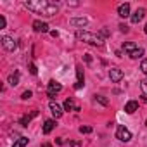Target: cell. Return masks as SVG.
<instances>
[{
    "label": "cell",
    "instance_id": "21",
    "mask_svg": "<svg viewBox=\"0 0 147 147\" xmlns=\"http://www.w3.org/2000/svg\"><path fill=\"white\" fill-rule=\"evenodd\" d=\"M95 100H99L102 106H107V99H106L104 95H95Z\"/></svg>",
    "mask_w": 147,
    "mask_h": 147
},
{
    "label": "cell",
    "instance_id": "13",
    "mask_svg": "<svg viewBox=\"0 0 147 147\" xmlns=\"http://www.w3.org/2000/svg\"><path fill=\"white\" fill-rule=\"evenodd\" d=\"M135 111H138V102L137 100H130L125 104V113L126 114H133Z\"/></svg>",
    "mask_w": 147,
    "mask_h": 147
},
{
    "label": "cell",
    "instance_id": "19",
    "mask_svg": "<svg viewBox=\"0 0 147 147\" xmlns=\"http://www.w3.org/2000/svg\"><path fill=\"white\" fill-rule=\"evenodd\" d=\"M7 82H9V85H11V87H16V85H19V73H14V75H11Z\"/></svg>",
    "mask_w": 147,
    "mask_h": 147
},
{
    "label": "cell",
    "instance_id": "28",
    "mask_svg": "<svg viewBox=\"0 0 147 147\" xmlns=\"http://www.w3.org/2000/svg\"><path fill=\"white\" fill-rule=\"evenodd\" d=\"M85 62H87V64H90V62H92V57H90V54H85Z\"/></svg>",
    "mask_w": 147,
    "mask_h": 147
},
{
    "label": "cell",
    "instance_id": "33",
    "mask_svg": "<svg viewBox=\"0 0 147 147\" xmlns=\"http://www.w3.org/2000/svg\"><path fill=\"white\" fill-rule=\"evenodd\" d=\"M144 33H145V35H147V24H145V28H144Z\"/></svg>",
    "mask_w": 147,
    "mask_h": 147
},
{
    "label": "cell",
    "instance_id": "23",
    "mask_svg": "<svg viewBox=\"0 0 147 147\" xmlns=\"http://www.w3.org/2000/svg\"><path fill=\"white\" fill-rule=\"evenodd\" d=\"M140 71L144 73V75H147V59L142 61V64H140Z\"/></svg>",
    "mask_w": 147,
    "mask_h": 147
},
{
    "label": "cell",
    "instance_id": "1",
    "mask_svg": "<svg viewBox=\"0 0 147 147\" xmlns=\"http://www.w3.org/2000/svg\"><path fill=\"white\" fill-rule=\"evenodd\" d=\"M23 5L28 11L45 18H52L59 12V5L55 2H50V0H26V2H23Z\"/></svg>",
    "mask_w": 147,
    "mask_h": 147
},
{
    "label": "cell",
    "instance_id": "11",
    "mask_svg": "<svg viewBox=\"0 0 147 147\" xmlns=\"http://www.w3.org/2000/svg\"><path fill=\"white\" fill-rule=\"evenodd\" d=\"M33 30L36 33H47V31H50L49 30V24L43 23V21H33Z\"/></svg>",
    "mask_w": 147,
    "mask_h": 147
},
{
    "label": "cell",
    "instance_id": "15",
    "mask_svg": "<svg viewBox=\"0 0 147 147\" xmlns=\"http://www.w3.org/2000/svg\"><path fill=\"white\" fill-rule=\"evenodd\" d=\"M54 128H55V121H54V119H47V121L43 123V130H42V131H43L45 135H49Z\"/></svg>",
    "mask_w": 147,
    "mask_h": 147
},
{
    "label": "cell",
    "instance_id": "34",
    "mask_svg": "<svg viewBox=\"0 0 147 147\" xmlns=\"http://www.w3.org/2000/svg\"><path fill=\"white\" fill-rule=\"evenodd\" d=\"M145 125H147V121H145Z\"/></svg>",
    "mask_w": 147,
    "mask_h": 147
},
{
    "label": "cell",
    "instance_id": "3",
    "mask_svg": "<svg viewBox=\"0 0 147 147\" xmlns=\"http://www.w3.org/2000/svg\"><path fill=\"white\" fill-rule=\"evenodd\" d=\"M123 50H125L131 59H140V57L144 55V49L138 47L135 42H125V43H123Z\"/></svg>",
    "mask_w": 147,
    "mask_h": 147
},
{
    "label": "cell",
    "instance_id": "31",
    "mask_svg": "<svg viewBox=\"0 0 147 147\" xmlns=\"http://www.w3.org/2000/svg\"><path fill=\"white\" fill-rule=\"evenodd\" d=\"M100 33H102L104 36H107V35H109V31H107V30H100Z\"/></svg>",
    "mask_w": 147,
    "mask_h": 147
},
{
    "label": "cell",
    "instance_id": "20",
    "mask_svg": "<svg viewBox=\"0 0 147 147\" xmlns=\"http://www.w3.org/2000/svg\"><path fill=\"white\" fill-rule=\"evenodd\" d=\"M31 97H33V92H31V90H26V92H23V95H21L23 100H30Z\"/></svg>",
    "mask_w": 147,
    "mask_h": 147
},
{
    "label": "cell",
    "instance_id": "27",
    "mask_svg": "<svg viewBox=\"0 0 147 147\" xmlns=\"http://www.w3.org/2000/svg\"><path fill=\"white\" fill-rule=\"evenodd\" d=\"M119 30L123 31V33H128L130 30H128V26H125V24H119Z\"/></svg>",
    "mask_w": 147,
    "mask_h": 147
},
{
    "label": "cell",
    "instance_id": "5",
    "mask_svg": "<svg viewBox=\"0 0 147 147\" xmlns=\"http://www.w3.org/2000/svg\"><path fill=\"white\" fill-rule=\"evenodd\" d=\"M61 90H62V85H61L59 82H55V80H50V82H49V85H47V95H49L50 99H54L55 94H59Z\"/></svg>",
    "mask_w": 147,
    "mask_h": 147
},
{
    "label": "cell",
    "instance_id": "9",
    "mask_svg": "<svg viewBox=\"0 0 147 147\" xmlns=\"http://www.w3.org/2000/svg\"><path fill=\"white\" fill-rule=\"evenodd\" d=\"M85 76H83V69H82V66H76V85H75V88L76 90H80L85 83Z\"/></svg>",
    "mask_w": 147,
    "mask_h": 147
},
{
    "label": "cell",
    "instance_id": "24",
    "mask_svg": "<svg viewBox=\"0 0 147 147\" xmlns=\"http://www.w3.org/2000/svg\"><path fill=\"white\" fill-rule=\"evenodd\" d=\"M92 128L90 126H80V133H90Z\"/></svg>",
    "mask_w": 147,
    "mask_h": 147
},
{
    "label": "cell",
    "instance_id": "7",
    "mask_svg": "<svg viewBox=\"0 0 147 147\" xmlns=\"http://www.w3.org/2000/svg\"><path fill=\"white\" fill-rule=\"evenodd\" d=\"M123 76H125V73H123L119 67H111V69H109V78H111L113 83H119V82L123 80Z\"/></svg>",
    "mask_w": 147,
    "mask_h": 147
},
{
    "label": "cell",
    "instance_id": "12",
    "mask_svg": "<svg viewBox=\"0 0 147 147\" xmlns=\"http://www.w3.org/2000/svg\"><path fill=\"white\" fill-rule=\"evenodd\" d=\"M118 16H119V18H128V16H131V14H130V4H128V2H125V4H121V5L118 7Z\"/></svg>",
    "mask_w": 147,
    "mask_h": 147
},
{
    "label": "cell",
    "instance_id": "25",
    "mask_svg": "<svg viewBox=\"0 0 147 147\" xmlns=\"http://www.w3.org/2000/svg\"><path fill=\"white\" fill-rule=\"evenodd\" d=\"M30 73H31V75H36V73H38V69H36V66H35L33 62L30 64Z\"/></svg>",
    "mask_w": 147,
    "mask_h": 147
},
{
    "label": "cell",
    "instance_id": "2",
    "mask_svg": "<svg viewBox=\"0 0 147 147\" xmlns=\"http://www.w3.org/2000/svg\"><path fill=\"white\" fill-rule=\"evenodd\" d=\"M76 38L85 42V43H90V45H95V47H102L104 45V38L97 33H90V31H82L78 30L76 31Z\"/></svg>",
    "mask_w": 147,
    "mask_h": 147
},
{
    "label": "cell",
    "instance_id": "32",
    "mask_svg": "<svg viewBox=\"0 0 147 147\" xmlns=\"http://www.w3.org/2000/svg\"><path fill=\"white\" fill-rule=\"evenodd\" d=\"M42 147H52V145H50V144H47V142H45V144H42Z\"/></svg>",
    "mask_w": 147,
    "mask_h": 147
},
{
    "label": "cell",
    "instance_id": "29",
    "mask_svg": "<svg viewBox=\"0 0 147 147\" xmlns=\"http://www.w3.org/2000/svg\"><path fill=\"white\" fill-rule=\"evenodd\" d=\"M50 35H52L54 38H57V36H59V31H55V30H52V31H50Z\"/></svg>",
    "mask_w": 147,
    "mask_h": 147
},
{
    "label": "cell",
    "instance_id": "30",
    "mask_svg": "<svg viewBox=\"0 0 147 147\" xmlns=\"http://www.w3.org/2000/svg\"><path fill=\"white\" fill-rule=\"evenodd\" d=\"M71 145H73V147H80L82 144H80V142H71Z\"/></svg>",
    "mask_w": 147,
    "mask_h": 147
},
{
    "label": "cell",
    "instance_id": "14",
    "mask_svg": "<svg viewBox=\"0 0 147 147\" xmlns=\"http://www.w3.org/2000/svg\"><path fill=\"white\" fill-rule=\"evenodd\" d=\"M69 24H71V26H82V28H83V26L88 24V21H87L85 18H71V19H69Z\"/></svg>",
    "mask_w": 147,
    "mask_h": 147
},
{
    "label": "cell",
    "instance_id": "6",
    "mask_svg": "<svg viewBox=\"0 0 147 147\" xmlns=\"http://www.w3.org/2000/svg\"><path fill=\"white\" fill-rule=\"evenodd\" d=\"M0 43H2V47L7 50V52H14L18 49V43L12 36H2V40H0Z\"/></svg>",
    "mask_w": 147,
    "mask_h": 147
},
{
    "label": "cell",
    "instance_id": "17",
    "mask_svg": "<svg viewBox=\"0 0 147 147\" xmlns=\"http://www.w3.org/2000/svg\"><path fill=\"white\" fill-rule=\"evenodd\" d=\"M78 109V106H75V100H73V99H66L64 100V111H76Z\"/></svg>",
    "mask_w": 147,
    "mask_h": 147
},
{
    "label": "cell",
    "instance_id": "8",
    "mask_svg": "<svg viewBox=\"0 0 147 147\" xmlns=\"http://www.w3.org/2000/svg\"><path fill=\"white\" fill-rule=\"evenodd\" d=\"M49 107H50V113L54 114V118L55 119H59L62 114H64V109L57 104V102H54V100H50V104H49Z\"/></svg>",
    "mask_w": 147,
    "mask_h": 147
},
{
    "label": "cell",
    "instance_id": "4",
    "mask_svg": "<svg viewBox=\"0 0 147 147\" xmlns=\"http://www.w3.org/2000/svg\"><path fill=\"white\" fill-rule=\"evenodd\" d=\"M116 138L121 140V142H130V140H131V131H130L126 126L118 125V128H116Z\"/></svg>",
    "mask_w": 147,
    "mask_h": 147
},
{
    "label": "cell",
    "instance_id": "22",
    "mask_svg": "<svg viewBox=\"0 0 147 147\" xmlns=\"http://www.w3.org/2000/svg\"><path fill=\"white\" fill-rule=\"evenodd\" d=\"M140 88H142V92H144V95H147V78L140 82Z\"/></svg>",
    "mask_w": 147,
    "mask_h": 147
},
{
    "label": "cell",
    "instance_id": "26",
    "mask_svg": "<svg viewBox=\"0 0 147 147\" xmlns=\"http://www.w3.org/2000/svg\"><path fill=\"white\" fill-rule=\"evenodd\" d=\"M5 24H7L5 18H4V16H0V30H4V28H5Z\"/></svg>",
    "mask_w": 147,
    "mask_h": 147
},
{
    "label": "cell",
    "instance_id": "18",
    "mask_svg": "<svg viewBox=\"0 0 147 147\" xmlns=\"http://www.w3.org/2000/svg\"><path fill=\"white\" fill-rule=\"evenodd\" d=\"M28 142H30V138H28V137H19V138L14 142V145H12V147H26V145H28Z\"/></svg>",
    "mask_w": 147,
    "mask_h": 147
},
{
    "label": "cell",
    "instance_id": "10",
    "mask_svg": "<svg viewBox=\"0 0 147 147\" xmlns=\"http://www.w3.org/2000/svg\"><path fill=\"white\" fill-rule=\"evenodd\" d=\"M144 16H145V9H144V7H140V9H137V11L130 16V19H131V23H133V24H137V23H140V21L144 19Z\"/></svg>",
    "mask_w": 147,
    "mask_h": 147
},
{
    "label": "cell",
    "instance_id": "16",
    "mask_svg": "<svg viewBox=\"0 0 147 147\" xmlns=\"http://www.w3.org/2000/svg\"><path fill=\"white\" fill-rule=\"evenodd\" d=\"M36 114H38V111H33L31 114H26V116H23V118L19 119V123H21L23 126H28V125H30V121H31V119H33Z\"/></svg>",
    "mask_w": 147,
    "mask_h": 147
}]
</instances>
